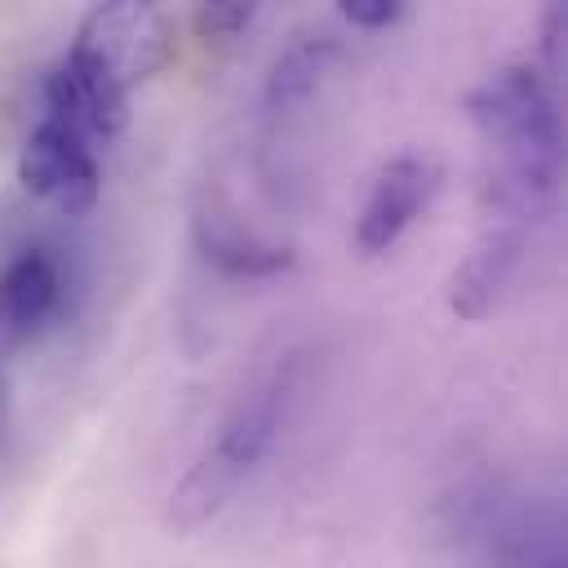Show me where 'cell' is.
I'll return each mask as SVG.
<instances>
[{"label":"cell","instance_id":"cell-1","mask_svg":"<svg viewBox=\"0 0 568 568\" xmlns=\"http://www.w3.org/2000/svg\"><path fill=\"white\" fill-rule=\"evenodd\" d=\"M466 115L484 133L488 146H497V178L493 200L506 217H532L541 213L559 191V111L546 75L537 67H501L484 84L466 93Z\"/></svg>","mask_w":568,"mask_h":568},{"label":"cell","instance_id":"cell-2","mask_svg":"<svg viewBox=\"0 0 568 568\" xmlns=\"http://www.w3.org/2000/svg\"><path fill=\"white\" fill-rule=\"evenodd\" d=\"M169 53H173V31L155 4L111 0V4H98L84 13L67 58L84 62L106 84L129 93L133 84L155 75L169 62Z\"/></svg>","mask_w":568,"mask_h":568},{"label":"cell","instance_id":"cell-3","mask_svg":"<svg viewBox=\"0 0 568 568\" xmlns=\"http://www.w3.org/2000/svg\"><path fill=\"white\" fill-rule=\"evenodd\" d=\"M297 377H302V355L293 351V355L275 359V364L266 368V377H262L248 395H240V404H235L231 417L222 422L213 448L204 453V462H209L217 475H226L231 484H240V479L266 457V448L275 444V435H280V426H284V413H288V404H293Z\"/></svg>","mask_w":568,"mask_h":568},{"label":"cell","instance_id":"cell-4","mask_svg":"<svg viewBox=\"0 0 568 568\" xmlns=\"http://www.w3.org/2000/svg\"><path fill=\"white\" fill-rule=\"evenodd\" d=\"M18 178L36 200L53 204L67 217L89 213L102 191V173H98L89 142L58 120H40L27 133L22 155H18Z\"/></svg>","mask_w":568,"mask_h":568},{"label":"cell","instance_id":"cell-5","mask_svg":"<svg viewBox=\"0 0 568 568\" xmlns=\"http://www.w3.org/2000/svg\"><path fill=\"white\" fill-rule=\"evenodd\" d=\"M435 186H439V169L430 155L404 151V155L386 160L364 195L359 217H355V248L364 257H382L413 226V217L430 204Z\"/></svg>","mask_w":568,"mask_h":568},{"label":"cell","instance_id":"cell-6","mask_svg":"<svg viewBox=\"0 0 568 568\" xmlns=\"http://www.w3.org/2000/svg\"><path fill=\"white\" fill-rule=\"evenodd\" d=\"M49 98V120L67 124L71 133L89 138H111L129 124V93L106 84L98 71H89L75 58H62L44 84Z\"/></svg>","mask_w":568,"mask_h":568},{"label":"cell","instance_id":"cell-7","mask_svg":"<svg viewBox=\"0 0 568 568\" xmlns=\"http://www.w3.org/2000/svg\"><path fill=\"white\" fill-rule=\"evenodd\" d=\"M519 257H524V231H519V222H501V226L484 231V240L466 253V262L448 280V306H453V315L484 320L497 306L501 288L510 284Z\"/></svg>","mask_w":568,"mask_h":568},{"label":"cell","instance_id":"cell-8","mask_svg":"<svg viewBox=\"0 0 568 568\" xmlns=\"http://www.w3.org/2000/svg\"><path fill=\"white\" fill-rule=\"evenodd\" d=\"M195 244H200L204 262H213L217 271L240 275V280H266V275H280L297 262L293 244L266 240L213 204L195 213Z\"/></svg>","mask_w":568,"mask_h":568},{"label":"cell","instance_id":"cell-9","mask_svg":"<svg viewBox=\"0 0 568 568\" xmlns=\"http://www.w3.org/2000/svg\"><path fill=\"white\" fill-rule=\"evenodd\" d=\"M62 302V271L53 253L27 248L0 271V337L22 342L40 333Z\"/></svg>","mask_w":568,"mask_h":568},{"label":"cell","instance_id":"cell-10","mask_svg":"<svg viewBox=\"0 0 568 568\" xmlns=\"http://www.w3.org/2000/svg\"><path fill=\"white\" fill-rule=\"evenodd\" d=\"M337 40L333 36H311V40H297V44H288L275 62H271V71H266V102L280 111V106H297V102H306L320 84H324V75H328V67L337 62Z\"/></svg>","mask_w":568,"mask_h":568},{"label":"cell","instance_id":"cell-11","mask_svg":"<svg viewBox=\"0 0 568 568\" xmlns=\"http://www.w3.org/2000/svg\"><path fill=\"white\" fill-rule=\"evenodd\" d=\"M253 13H257V4H248V0H209L195 9V27L213 40H231L253 22Z\"/></svg>","mask_w":568,"mask_h":568},{"label":"cell","instance_id":"cell-12","mask_svg":"<svg viewBox=\"0 0 568 568\" xmlns=\"http://www.w3.org/2000/svg\"><path fill=\"white\" fill-rule=\"evenodd\" d=\"M404 9H408L404 0H342V18H351L364 31H382V27L399 22Z\"/></svg>","mask_w":568,"mask_h":568},{"label":"cell","instance_id":"cell-13","mask_svg":"<svg viewBox=\"0 0 568 568\" xmlns=\"http://www.w3.org/2000/svg\"><path fill=\"white\" fill-rule=\"evenodd\" d=\"M4 413H9V386H4V377H0V426H4Z\"/></svg>","mask_w":568,"mask_h":568}]
</instances>
